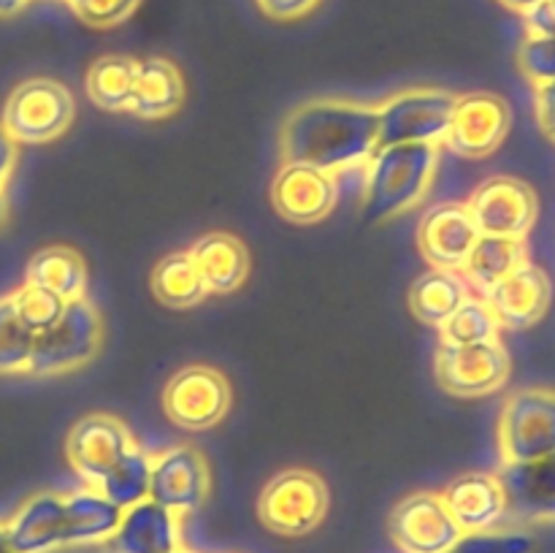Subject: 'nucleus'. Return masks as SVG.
Here are the masks:
<instances>
[{"mask_svg": "<svg viewBox=\"0 0 555 553\" xmlns=\"http://www.w3.org/2000/svg\"><path fill=\"white\" fill-rule=\"evenodd\" d=\"M377 150V106L320 98L293 108L280 128L282 163L339 173L366 166Z\"/></svg>", "mask_w": 555, "mask_h": 553, "instance_id": "nucleus-1", "label": "nucleus"}, {"mask_svg": "<svg viewBox=\"0 0 555 553\" xmlns=\"http://www.w3.org/2000/svg\"><path fill=\"white\" fill-rule=\"evenodd\" d=\"M439 163V144L377 146L366 160L363 215L385 222L404 215L426 198Z\"/></svg>", "mask_w": 555, "mask_h": 553, "instance_id": "nucleus-2", "label": "nucleus"}, {"mask_svg": "<svg viewBox=\"0 0 555 553\" xmlns=\"http://www.w3.org/2000/svg\"><path fill=\"white\" fill-rule=\"evenodd\" d=\"M76 117L74 92L57 79L33 76L9 92L0 125L20 146H38L60 139Z\"/></svg>", "mask_w": 555, "mask_h": 553, "instance_id": "nucleus-3", "label": "nucleus"}, {"mask_svg": "<svg viewBox=\"0 0 555 553\" xmlns=\"http://www.w3.org/2000/svg\"><path fill=\"white\" fill-rule=\"evenodd\" d=\"M103 345V320L95 304L87 296L65 304L63 314L36 334L27 374L33 377H54L85 366L98 356Z\"/></svg>", "mask_w": 555, "mask_h": 553, "instance_id": "nucleus-4", "label": "nucleus"}, {"mask_svg": "<svg viewBox=\"0 0 555 553\" xmlns=\"http://www.w3.org/2000/svg\"><path fill=\"white\" fill-rule=\"evenodd\" d=\"M331 493L323 477L304 466H291L271 477L258 497V518L280 537H307L328 515Z\"/></svg>", "mask_w": 555, "mask_h": 553, "instance_id": "nucleus-5", "label": "nucleus"}, {"mask_svg": "<svg viewBox=\"0 0 555 553\" xmlns=\"http://www.w3.org/2000/svg\"><path fill=\"white\" fill-rule=\"evenodd\" d=\"M455 92L423 87L377 106V146L442 144L455 108Z\"/></svg>", "mask_w": 555, "mask_h": 553, "instance_id": "nucleus-6", "label": "nucleus"}, {"mask_svg": "<svg viewBox=\"0 0 555 553\" xmlns=\"http://www.w3.org/2000/svg\"><path fill=\"white\" fill-rule=\"evenodd\" d=\"M233 390L225 374L209 363H190L171 374L163 388V412L188 432H206L228 415Z\"/></svg>", "mask_w": 555, "mask_h": 553, "instance_id": "nucleus-7", "label": "nucleus"}, {"mask_svg": "<svg viewBox=\"0 0 555 553\" xmlns=\"http://www.w3.org/2000/svg\"><path fill=\"white\" fill-rule=\"evenodd\" d=\"M504 464L534 461L555 450V390L520 388L507 396L499 417Z\"/></svg>", "mask_w": 555, "mask_h": 553, "instance_id": "nucleus-8", "label": "nucleus"}, {"mask_svg": "<svg viewBox=\"0 0 555 553\" xmlns=\"http://www.w3.org/2000/svg\"><path fill=\"white\" fill-rule=\"evenodd\" d=\"M437 380L442 390L459 399L496 394L509 380V352L499 339L475 342V345H448L437 350Z\"/></svg>", "mask_w": 555, "mask_h": 553, "instance_id": "nucleus-9", "label": "nucleus"}, {"mask_svg": "<svg viewBox=\"0 0 555 553\" xmlns=\"http://www.w3.org/2000/svg\"><path fill=\"white\" fill-rule=\"evenodd\" d=\"M466 209L482 236L526 239L540 215V198L524 179L491 177L477 184Z\"/></svg>", "mask_w": 555, "mask_h": 553, "instance_id": "nucleus-10", "label": "nucleus"}, {"mask_svg": "<svg viewBox=\"0 0 555 553\" xmlns=\"http://www.w3.org/2000/svg\"><path fill=\"white\" fill-rule=\"evenodd\" d=\"M388 535L401 553H444L464 535L442 493L415 491L388 515Z\"/></svg>", "mask_w": 555, "mask_h": 553, "instance_id": "nucleus-11", "label": "nucleus"}, {"mask_svg": "<svg viewBox=\"0 0 555 553\" xmlns=\"http://www.w3.org/2000/svg\"><path fill=\"white\" fill-rule=\"evenodd\" d=\"M211 493V470L193 445H177L152 455L150 499L177 513L179 518L198 513Z\"/></svg>", "mask_w": 555, "mask_h": 553, "instance_id": "nucleus-12", "label": "nucleus"}, {"mask_svg": "<svg viewBox=\"0 0 555 553\" xmlns=\"http://www.w3.org/2000/svg\"><path fill=\"white\" fill-rule=\"evenodd\" d=\"M133 445V434L119 417L108 412H90L70 426L65 437V455L76 475L90 483V488H98Z\"/></svg>", "mask_w": 555, "mask_h": 553, "instance_id": "nucleus-13", "label": "nucleus"}, {"mask_svg": "<svg viewBox=\"0 0 555 553\" xmlns=\"http://www.w3.org/2000/svg\"><path fill=\"white\" fill-rule=\"evenodd\" d=\"M513 125L507 101L493 92L455 98L453 119L442 144L461 157H486L504 144Z\"/></svg>", "mask_w": 555, "mask_h": 553, "instance_id": "nucleus-14", "label": "nucleus"}, {"mask_svg": "<svg viewBox=\"0 0 555 553\" xmlns=\"http://www.w3.org/2000/svg\"><path fill=\"white\" fill-rule=\"evenodd\" d=\"M271 204L276 215L296 226L325 220L339 204V182L334 173L301 163H282L271 182Z\"/></svg>", "mask_w": 555, "mask_h": 553, "instance_id": "nucleus-15", "label": "nucleus"}, {"mask_svg": "<svg viewBox=\"0 0 555 553\" xmlns=\"http://www.w3.org/2000/svg\"><path fill=\"white\" fill-rule=\"evenodd\" d=\"M482 298H486L488 307L493 309L499 325L513 331H524L545 318V312L551 309L553 285L551 276H547L540 266L526 260L518 269L509 271L504 280H499L496 285L488 287V291L482 293Z\"/></svg>", "mask_w": 555, "mask_h": 553, "instance_id": "nucleus-16", "label": "nucleus"}, {"mask_svg": "<svg viewBox=\"0 0 555 553\" xmlns=\"http://www.w3.org/2000/svg\"><path fill=\"white\" fill-rule=\"evenodd\" d=\"M477 231L466 204H439L423 215L417 226V247L431 269L461 271L475 247Z\"/></svg>", "mask_w": 555, "mask_h": 553, "instance_id": "nucleus-17", "label": "nucleus"}, {"mask_svg": "<svg viewBox=\"0 0 555 553\" xmlns=\"http://www.w3.org/2000/svg\"><path fill=\"white\" fill-rule=\"evenodd\" d=\"M507 515L520 520H555V450L534 461H509L499 472Z\"/></svg>", "mask_w": 555, "mask_h": 553, "instance_id": "nucleus-18", "label": "nucleus"}, {"mask_svg": "<svg viewBox=\"0 0 555 553\" xmlns=\"http://www.w3.org/2000/svg\"><path fill=\"white\" fill-rule=\"evenodd\" d=\"M444 504L461 531H491L507 515V497L499 475L491 472H466L450 480L442 491Z\"/></svg>", "mask_w": 555, "mask_h": 553, "instance_id": "nucleus-19", "label": "nucleus"}, {"mask_svg": "<svg viewBox=\"0 0 555 553\" xmlns=\"http://www.w3.org/2000/svg\"><path fill=\"white\" fill-rule=\"evenodd\" d=\"M114 553H171L182 548V518L144 499L122 513L112 540Z\"/></svg>", "mask_w": 555, "mask_h": 553, "instance_id": "nucleus-20", "label": "nucleus"}, {"mask_svg": "<svg viewBox=\"0 0 555 553\" xmlns=\"http://www.w3.org/2000/svg\"><path fill=\"white\" fill-rule=\"evenodd\" d=\"M3 526L14 553H52L57 548H68L65 545V497L60 493H36Z\"/></svg>", "mask_w": 555, "mask_h": 553, "instance_id": "nucleus-21", "label": "nucleus"}, {"mask_svg": "<svg viewBox=\"0 0 555 553\" xmlns=\"http://www.w3.org/2000/svg\"><path fill=\"white\" fill-rule=\"evenodd\" d=\"M184 76L173 60L152 54L135 60L133 92H130L128 112L141 119H166L182 108Z\"/></svg>", "mask_w": 555, "mask_h": 553, "instance_id": "nucleus-22", "label": "nucleus"}, {"mask_svg": "<svg viewBox=\"0 0 555 553\" xmlns=\"http://www.w3.org/2000/svg\"><path fill=\"white\" fill-rule=\"evenodd\" d=\"M195 266L206 282L209 296H228L236 293L249 276V249L236 233L209 231L198 236L190 247Z\"/></svg>", "mask_w": 555, "mask_h": 553, "instance_id": "nucleus-23", "label": "nucleus"}, {"mask_svg": "<svg viewBox=\"0 0 555 553\" xmlns=\"http://www.w3.org/2000/svg\"><path fill=\"white\" fill-rule=\"evenodd\" d=\"M27 285H38L63 301L87 296V263L79 249L52 244L38 249L25 269Z\"/></svg>", "mask_w": 555, "mask_h": 553, "instance_id": "nucleus-24", "label": "nucleus"}, {"mask_svg": "<svg viewBox=\"0 0 555 553\" xmlns=\"http://www.w3.org/2000/svg\"><path fill=\"white\" fill-rule=\"evenodd\" d=\"M122 507L108 502L101 491H87L65 497V545H95L108 542L122 520Z\"/></svg>", "mask_w": 555, "mask_h": 553, "instance_id": "nucleus-25", "label": "nucleus"}, {"mask_svg": "<svg viewBox=\"0 0 555 553\" xmlns=\"http://www.w3.org/2000/svg\"><path fill=\"white\" fill-rule=\"evenodd\" d=\"M469 298V282L450 269H428L410 285L406 301L421 323L439 325Z\"/></svg>", "mask_w": 555, "mask_h": 553, "instance_id": "nucleus-26", "label": "nucleus"}, {"mask_svg": "<svg viewBox=\"0 0 555 553\" xmlns=\"http://www.w3.org/2000/svg\"><path fill=\"white\" fill-rule=\"evenodd\" d=\"M150 285L157 301L168 309L198 307L204 298H209L206 282L204 276H201L190 249H179V253L166 255V258L152 269Z\"/></svg>", "mask_w": 555, "mask_h": 553, "instance_id": "nucleus-27", "label": "nucleus"}, {"mask_svg": "<svg viewBox=\"0 0 555 553\" xmlns=\"http://www.w3.org/2000/svg\"><path fill=\"white\" fill-rule=\"evenodd\" d=\"M526 260H529L526 258V239L482 236L480 233L461 271H464L466 282L486 293L488 287L496 285L499 280H504L509 271H515Z\"/></svg>", "mask_w": 555, "mask_h": 553, "instance_id": "nucleus-28", "label": "nucleus"}, {"mask_svg": "<svg viewBox=\"0 0 555 553\" xmlns=\"http://www.w3.org/2000/svg\"><path fill=\"white\" fill-rule=\"evenodd\" d=\"M135 57L125 54H103L87 68L85 90L87 98L103 112H128L130 92H133Z\"/></svg>", "mask_w": 555, "mask_h": 553, "instance_id": "nucleus-29", "label": "nucleus"}, {"mask_svg": "<svg viewBox=\"0 0 555 553\" xmlns=\"http://www.w3.org/2000/svg\"><path fill=\"white\" fill-rule=\"evenodd\" d=\"M150 477H152V455L146 450H141L139 445L128 450L117 464L112 466L106 477L101 480V486L95 491H101L108 502H114L117 507L128 510L133 504L150 499Z\"/></svg>", "mask_w": 555, "mask_h": 553, "instance_id": "nucleus-30", "label": "nucleus"}, {"mask_svg": "<svg viewBox=\"0 0 555 553\" xmlns=\"http://www.w3.org/2000/svg\"><path fill=\"white\" fill-rule=\"evenodd\" d=\"M442 342L448 345H475V342H491L499 339V325L496 314L488 307L486 298L469 296L442 325Z\"/></svg>", "mask_w": 555, "mask_h": 553, "instance_id": "nucleus-31", "label": "nucleus"}, {"mask_svg": "<svg viewBox=\"0 0 555 553\" xmlns=\"http://www.w3.org/2000/svg\"><path fill=\"white\" fill-rule=\"evenodd\" d=\"M33 339H36V334L20 320L11 293L0 296V377L27 374Z\"/></svg>", "mask_w": 555, "mask_h": 553, "instance_id": "nucleus-32", "label": "nucleus"}, {"mask_svg": "<svg viewBox=\"0 0 555 553\" xmlns=\"http://www.w3.org/2000/svg\"><path fill=\"white\" fill-rule=\"evenodd\" d=\"M11 301H14L20 320L33 331V334L47 331L49 325L63 314L65 304H68L60 296H54V293L43 291V287L38 285H27V282H22L16 291H11Z\"/></svg>", "mask_w": 555, "mask_h": 553, "instance_id": "nucleus-33", "label": "nucleus"}, {"mask_svg": "<svg viewBox=\"0 0 555 553\" xmlns=\"http://www.w3.org/2000/svg\"><path fill=\"white\" fill-rule=\"evenodd\" d=\"M444 553H534V537L526 531H466Z\"/></svg>", "mask_w": 555, "mask_h": 553, "instance_id": "nucleus-34", "label": "nucleus"}, {"mask_svg": "<svg viewBox=\"0 0 555 553\" xmlns=\"http://www.w3.org/2000/svg\"><path fill=\"white\" fill-rule=\"evenodd\" d=\"M76 20L95 30H108L122 22H128L144 0H63Z\"/></svg>", "mask_w": 555, "mask_h": 553, "instance_id": "nucleus-35", "label": "nucleus"}, {"mask_svg": "<svg viewBox=\"0 0 555 553\" xmlns=\"http://www.w3.org/2000/svg\"><path fill=\"white\" fill-rule=\"evenodd\" d=\"M518 68L534 87L555 81V38L526 36L518 49Z\"/></svg>", "mask_w": 555, "mask_h": 553, "instance_id": "nucleus-36", "label": "nucleus"}, {"mask_svg": "<svg viewBox=\"0 0 555 553\" xmlns=\"http://www.w3.org/2000/svg\"><path fill=\"white\" fill-rule=\"evenodd\" d=\"M258 9L274 22H296L312 14L323 0H255Z\"/></svg>", "mask_w": 555, "mask_h": 553, "instance_id": "nucleus-37", "label": "nucleus"}, {"mask_svg": "<svg viewBox=\"0 0 555 553\" xmlns=\"http://www.w3.org/2000/svg\"><path fill=\"white\" fill-rule=\"evenodd\" d=\"M526 36L534 38H555V5L553 0H542L534 9L524 14Z\"/></svg>", "mask_w": 555, "mask_h": 553, "instance_id": "nucleus-38", "label": "nucleus"}, {"mask_svg": "<svg viewBox=\"0 0 555 553\" xmlns=\"http://www.w3.org/2000/svg\"><path fill=\"white\" fill-rule=\"evenodd\" d=\"M534 106H537V123H540L542 133L547 139L555 141V81H547V85L534 87Z\"/></svg>", "mask_w": 555, "mask_h": 553, "instance_id": "nucleus-39", "label": "nucleus"}, {"mask_svg": "<svg viewBox=\"0 0 555 553\" xmlns=\"http://www.w3.org/2000/svg\"><path fill=\"white\" fill-rule=\"evenodd\" d=\"M16 157H20V144L0 125V193H5V184L16 168Z\"/></svg>", "mask_w": 555, "mask_h": 553, "instance_id": "nucleus-40", "label": "nucleus"}, {"mask_svg": "<svg viewBox=\"0 0 555 553\" xmlns=\"http://www.w3.org/2000/svg\"><path fill=\"white\" fill-rule=\"evenodd\" d=\"M33 0H0V20H9V16H16L20 11H25Z\"/></svg>", "mask_w": 555, "mask_h": 553, "instance_id": "nucleus-41", "label": "nucleus"}, {"mask_svg": "<svg viewBox=\"0 0 555 553\" xmlns=\"http://www.w3.org/2000/svg\"><path fill=\"white\" fill-rule=\"evenodd\" d=\"M499 3H502L504 9L515 11V14H526V11L534 9V5L542 3V0H499Z\"/></svg>", "mask_w": 555, "mask_h": 553, "instance_id": "nucleus-42", "label": "nucleus"}, {"mask_svg": "<svg viewBox=\"0 0 555 553\" xmlns=\"http://www.w3.org/2000/svg\"><path fill=\"white\" fill-rule=\"evenodd\" d=\"M0 553H14V548H11L9 535H5V526L3 524H0Z\"/></svg>", "mask_w": 555, "mask_h": 553, "instance_id": "nucleus-43", "label": "nucleus"}, {"mask_svg": "<svg viewBox=\"0 0 555 553\" xmlns=\"http://www.w3.org/2000/svg\"><path fill=\"white\" fill-rule=\"evenodd\" d=\"M9 220V201H5V193H0V228Z\"/></svg>", "mask_w": 555, "mask_h": 553, "instance_id": "nucleus-44", "label": "nucleus"}, {"mask_svg": "<svg viewBox=\"0 0 555 553\" xmlns=\"http://www.w3.org/2000/svg\"><path fill=\"white\" fill-rule=\"evenodd\" d=\"M171 553H193V551H184V548H177V551H171Z\"/></svg>", "mask_w": 555, "mask_h": 553, "instance_id": "nucleus-45", "label": "nucleus"}, {"mask_svg": "<svg viewBox=\"0 0 555 553\" xmlns=\"http://www.w3.org/2000/svg\"><path fill=\"white\" fill-rule=\"evenodd\" d=\"M553 5H555V0H553Z\"/></svg>", "mask_w": 555, "mask_h": 553, "instance_id": "nucleus-46", "label": "nucleus"}]
</instances>
